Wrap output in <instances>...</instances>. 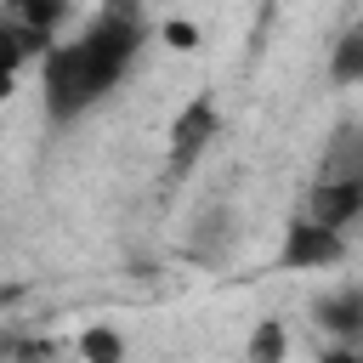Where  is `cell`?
Returning a JSON list of instances; mask_svg holds the SVG:
<instances>
[{
  "label": "cell",
  "instance_id": "obj_1",
  "mask_svg": "<svg viewBox=\"0 0 363 363\" xmlns=\"http://www.w3.org/2000/svg\"><path fill=\"white\" fill-rule=\"evenodd\" d=\"M136 45H142V17H119V11L96 17L74 45H57L45 57V113L74 119L91 102H102L136 62Z\"/></svg>",
  "mask_w": 363,
  "mask_h": 363
},
{
  "label": "cell",
  "instance_id": "obj_2",
  "mask_svg": "<svg viewBox=\"0 0 363 363\" xmlns=\"http://www.w3.org/2000/svg\"><path fill=\"white\" fill-rule=\"evenodd\" d=\"M346 255V238L312 216H295L284 227V250H278V267L284 272H318V267H335Z\"/></svg>",
  "mask_w": 363,
  "mask_h": 363
},
{
  "label": "cell",
  "instance_id": "obj_3",
  "mask_svg": "<svg viewBox=\"0 0 363 363\" xmlns=\"http://www.w3.org/2000/svg\"><path fill=\"white\" fill-rule=\"evenodd\" d=\"M216 136H221V113H216V102H210V96H193V102L176 113V125H170V170L182 176Z\"/></svg>",
  "mask_w": 363,
  "mask_h": 363
},
{
  "label": "cell",
  "instance_id": "obj_4",
  "mask_svg": "<svg viewBox=\"0 0 363 363\" xmlns=\"http://www.w3.org/2000/svg\"><path fill=\"white\" fill-rule=\"evenodd\" d=\"M306 216L346 233L357 216H363V182H340V176H318L312 193H306Z\"/></svg>",
  "mask_w": 363,
  "mask_h": 363
},
{
  "label": "cell",
  "instance_id": "obj_5",
  "mask_svg": "<svg viewBox=\"0 0 363 363\" xmlns=\"http://www.w3.org/2000/svg\"><path fill=\"white\" fill-rule=\"evenodd\" d=\"M312 312H318V323H323L335 340H346V346L363 340V289H335V295H323Z\"/></svg>",
  "mask_w": 363,
  "mask_h": 363
},
{
  "label": "cell",
  "instance_id": "obj_6",
  "mask_svg": "<svg viewBox=\"0 0 363 363\" xmlns=\"http://www.w3.org/2000/svg\"><path fill=\"white\" fill-rule=\"evenodd\" d=\"M318 176H340V182H363V125H340L329 136L323 170Z\"/></svg>",
  "mask_w": 363,
  "mask_h": 363
},
{
  "label": "cell",
  "instance_id": "obj_7",
  "mask_svg": "<svg viewBox=\"0 0 363 363\" xmlns=\"http://www.w3.org/2000/svg\"><path fill=\"white\" fill-rule=\"evenodd\" d=\"M329 79H335V85H363V23H352V28L335 40Z\"/></svg>",
  "mask_w": 363,
  "mask_h": 363
},
{
  "label": "cell",
  "instance_id": "obj_8",
  "mask_svg": "<svg viewBox=\"0 0 363 363\" xmlns=\"http://www.w3.org/2000/svg\"><path fill=\"white\" fill-rule=\"evenodd\" d=\"M289 357V329L278 318H261L250 329V363H284Z\"/></svg>",
  "mask_w": 363,
  "mask_h": 363
},
{
  "label": "cell",
  "instance_id": "obj_9",
  "mask_svg": "<svg viewBox=\"0 0 363 363\" xmlns=\"http://www.w3.org/2000/svg\"><path fill=\"white\" fill-rule=\"evenodd\" d=\"M79 357H85V363H125V340H119L113 329L96 323V329L79 335Z\"/></svg>",
  "mask_w": 363,
  "mask_h": 363
},
{
  "label": "cell",
  "instance_id": "obj_10",
  "mask_svg": "<svg viewBox=\"0 0 363 363\" xmlns=\"http://www.w3.org/2000/svg\"><path fill=\"white\" fill-rule=\"evenodd\" d=\"M62 11H68V0H11V17L17 23H34V28H57Z\"/></svg>",
  "mask_w": 363,
  "mask_h": 363
},
{
  "label": "cell",
  "instance_id": "obj_11",
  "mask_svg": "<svg viewBox=\"0 0 363 363\" xmlns=\"http://www.w3.org/2000/svg\"><path fill=\"white\" fill-rule=\"evenodd\" d=\"M164 40L182 45V51H193V45H199V28H193V23H164Z\"/></svg>",
  "mask_w": 363,
  "mask_h": 363
},
{
  "label": "cell",
  "instance_id": "obj_12",
  "mask_svg": "<svg viewBox=\"0 0 363 363\" xmlns=\"http://www.w3.org/2000/svg\"><path fill=\"white\" fill-rule=\"evenodd\" d=\"M318 363H363V352H352V346H346V340H340V346H335V352H323V357H318Z\"/></svg>",
  "mask_w": 363,
  "mask_h": 363
}]
</instances>
